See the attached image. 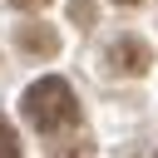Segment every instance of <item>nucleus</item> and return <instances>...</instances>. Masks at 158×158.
I'll return each instance as SVG.
<instances>
[{
    "mask_svg": "<svg viewBox=\"0 0 158 158\" xmlns=\"http://www.w3.org/2000/svg\"><path fill=\"white\" fill-rule=\"evenodd\" d=\"M69 20H79V25H94V0H69Z\"/></svg>",
    "mask_w": 158,
    "mask_h": 158,
    "instance_id": "5",
    "label": "nucleus"
},
{
    "mask_svg": "<svg viewBox=\"0 0 158 158\" xmlns=\"http://www.w3.org/2000/svg\"><path fill=\"white\" fill-rule=\"evenodd\" d=\"M20 109H25V118H30V128H40V133H64V128H74L79 123V99H74V89L64 84V79H35L30 89H25V99H20Z\"/></svg>",
    "mask_w": 158,
    "mask_h": 158,
    "instance_id": "1",
    "label": "nucleus"
},
{
    "mask_svg": "<svg viewBox=\"0 0 158 158\" xmlns=\"http://www.w3.org/2000/svg\"><path fill=\"white\" fill-rule=\"evenodd\" d=\"M15 153H20V133L0 118V158H15Z\"/></svg>",
    "mask_w": 158,
    "mask_h": 158,
    "instance_id": "4",
    "label": "nucleus"
},
{
    "mask_svg": "<svg viewBox=\"0 0 158 158\" xmlns=\"http://www.w3.org/2000/svg\"><path fill=\"white\" fill-rule=\"evenodd\" d=\"M148 64H153V49H148L138 35H123V40L109 44V69H114V74L138 79V74H148Z\"/></svg>",
    "mask_w": 158,
    "mask_h": 158,
    "instance_id": "2",
    "label": "nucleus"
},
{
    "mask_svg": "<svg viewBox=\"0 0 158 158\" xmlns=\"http://www.w3.org/2000/svg\"><path fill=\"white\" fill-rule=\"evenodd\" d=\"M15 44L25 49V54H54L59 49V35L49 30V25H40V20H25V25H15Z\"/></svg>",
    "mask_w": 158,
    "mask_h": 158,
    "instance_id": "3",
    "label": "nucleus"
},
{
    "mask_svg": "<svg viewBox=\"0 0 158 158\" xmlns=\"http://www.w3.org/2000/svg\"><path fill=\"white\" fill-rule=\"evenodd\" d=\"M114 5H143V0H114Z\"/></svg>",
    "mask_w": 158,
    "mask_h": 158,
    "instance_id": "7",
    "label": "nucleus"
},
{
    "mask_svg": "<svg viewBox=\"0 0 158 158\" xmlns=\"http://www.w3.org/2000/svg\"><path fill=\"white\" fill-rule=\"evenodd\" d=\"M10 5H15V10H44L49 0H10Z\"/></svg>",
    "mask_w": 158,
    "mask_h": 158,
    "instance_id": "6",
    "label": "nucleus"
}]
</instances>
